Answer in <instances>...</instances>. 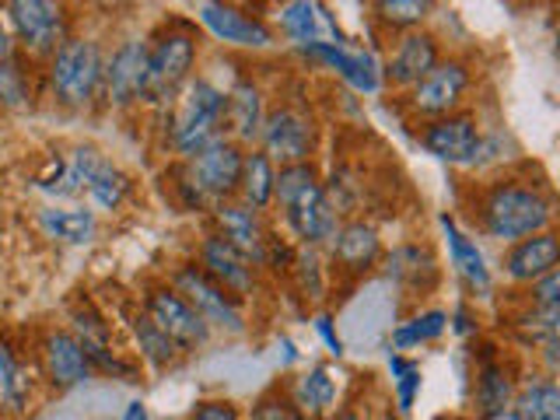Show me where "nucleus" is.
I'll return each mask as SVG.
<instances>
[{"label": "nucleus", "instance_id": "35", "mask_svg": "<svg viewBox=\"0 0 560 420\" xmlns=\"http://www.w3.org/2000/svg\"><path fill=\"white\" fill-rule=\"evenodd\" d=\"M434 0H375V14L389 28H413L428 18Z\"/></svg>", "mask_w": 560, "mask_h": 420}, {"label": "nucleus", "instance_id": "46", "mask_svg": "<svg viewBox=\"0 0 560 420\" xmlns=\"http://www.w3.org/2000/svg\"><path fill=\"white\" fill-rule=\"evenodd\" d=\"M326 420H361V417H358L354 410H347V407H343V410H337V413H329Z\"/></svg>", "mask_w": 560, "mask_h": 420}, {"label": "nucleus", "instance_id": "40", "mask_svg": "<svg viewBox=\"0 0 560 420\" xmlns=\"http://www.w3.org/2000/svg\"><path fill=\"white\" fill-rule=\"evenodd\" d=\"M533 302L547 305V308H560V267H553L550 273H542L533 284Z\"/></svg>", "mask_w": 560, "mask_h": 420}, {"label": "nucleus", "instance_id": "34", "mask_svg": "<svg viewBox=\"0 0 560 420\" xmlns=\"http://www.w3.org/2000/svg\"><path fill=\"white\" fill-rule=\"evenodd\" d=\"M127 189H130V179L109 162V158H105V162L98 165V172L92 175V183H88V197H92L98 207L116 210L122 203V197H127Z\"/></svg>", "mask_w": 560, "mask_h": 420}, {"label": "nucleus", "instance_id": "15", "mask_svg": "<svg viewBox=\"0 0 560 420\" xmlns=\"http://www.w3.org/2000/svg\"><path fill=\"white\" fill-rule=\"evenodd\" d=\"M200 267L218 280L224 291H232L238 302L256 291V262L238 253L232 242L221 235H210L200 245Z\"/></svg>", "mask_w": 560, "mask_h": 420}, {"label": "nucleus", "instance_id": "36", "mask_svg": "<svg viewBox=\"0 0 560 420\" xmlns=\"http://www.w3.org/2000/svg\"><path fill=\"white\" fill-rule=\"evenodd\" d=\"M389 372L396 378V402H399V413H410L413 402H417V393L420 385H424V375H420V364L417 361H407L393 354L389 358Z\"/></svg>", "mask_w": 560, "mask_h": 420}, {"label": "nucleus", "instance_id": "22", "mask_svg": "<svg viewBox=\"0 0 560 420\" xmlns=\"http://www.w3.org/2000/svg\"><path fill=\"white\" fill-rule=\"evenodd\" d=\"M378 259H382V238L372 224H364V221L340 224L337 238H332V262H340L343 270L364 273V270H372Z\"/></svg>", "mask_w": 560, "mask_h": 420}, {"label": "nucleus", "instance_id": "26", "mask_svg": "<svg viewBox=\"0 0 560 420\" xmlns=\"http://www.w3.org/2000/svg\"><path fill=\"white\" fill-rule=\"evenodd\" d=\"M39 228L63 245H88L98 232V218L84 207H46L39 210Z\"/></svg>", "mask_w": 560, "mask_h": 420}, {"label": "nucleus", "instance_id": "13", "mask_svg": "<svg viewBox=\"0 0 560 420\" xmlns=\"http://www.w3.org/2000/svg\"><path fill=\"white\" fill-rule=\"evenodd\" d=\"M200 25L218 35L228 46H242V49H267L273 43V32L259 22V18L245 14L232 4H221V0H200L197 4Z\"/></svg>", "mask_w": 560, "mask_h": 420}, {"label": "nucleus", "instance_id": "28", "mask_svg": "<svg viewBox=\"0 0 560 420\" xmlns=\"http://www.w3.org/2000/svg\"><path fill=\"white\" fill-rule=\"evenodd\" d=\"M130 329H133V337L140 343V354H144V361H151L154 368H172L175 361L186 354V350L175 343L168 332L151 319L148 312L130 315Z\"/></svg>", "mask_w": 560, "mask_h": 420}, {"label": "nucleus", "instance_id": "44", "mask_svg": "<svg viewBox=\"0 0 560 420\" xmlns=\"http://www.w3.org/2000/svg\"><path fill=\"white\" fill-rule=\"evenodd\" d=\"M122 420H148V410H144V402H140V399H133L130 407H127V413H122Z\"/></svg>", "mask_w": 560, "mask_h": 420}, {"label": "nucleus", "instance_id": "43", "mask_svg": "<svg viewBox=\"0 0 560 420\" xmlns=\"http://www.w3.org/2000/svg\"><path fill=\"white\" fill-rule=\"evenodd\" d=\"M0 60H14V32L0 18Z\"/></svg>", "mask_w": 560, "mask_h": 420}, {"label": "nucleus", "instance_id": "2", "mask_svg": "<svg viewBox=\"0 0 560 420\" xmlns=\"http://www.w3.org/2000/svg\"><path fill=\"white\" fill-rule=\"evenodd\" d=\"M242 165L245 151L232 137H218L192 158H183V165L172 168V186L179 192L183 210H214L232 200L242 183Z\"/></svg>", "mask_w": 560, "mask_h": 420}, {"label": "nucleus", "instance_id": "21", "mask_svg": "<svg viewBox=\"0 0 560 420\" xmlns=\"http://www.w3.org/2000/svg\"><path fill=\"white\" fill-rule=\"evenodd\" d=\"M434 63H438L434 35H428V32H407L396 43L393 60H389V67H385V74H389V81L399 84V88H413Z\"/></svg>", "mask_w": 560, "mask_h": 420}, {"label": "nucleus", "instance_id": "42", "mask_svg": "<svg viewBox=\"0 0 560 420\" xmlns=\"http://www.w3.org/2000/svg\"><path fill=\"white\" fill-rule=\"evenodd\" d=\"M315 329H319V337H323V343L329 347V354H332V358H340V354H343V340L337 337V329H332V319H329V315H319V319H315Z\"/></svg>", "mask_w": 560, "mask_h": 420}, {"label": "nucleus", "instance_id": "37", "mask_svg": "<svg viewBox=\"0 0 560 420\" xmlns=\"http://www.w3.org/2000/svg\"><path fill=\"white\" fill-rule=\"evenodd\" d=\"M32 98L25 70L18 67V60H0V105L8 109H25Z\"/></svg>", "mask_w": 560, "mask_h": 420}, {"label": "nucleus", "instance_id": "30", "mask_svg": "<svg viewBox=\"0 0 560 420\" xmlns=\"http://www.w3.org/2000/svg\"><path fill=\"white\" fill-rule=\"evenodd\" d=\"M385 270H389L393 280H402V284H420V280H434L438 267H434V256L420 245H399L396 253H389L385 259Z\"/></svg>", "mask_w": 560, "mask_h": 420}, {"label": "nucleus", "instance_id": "14", "mask_svg": "<svg viewBox=\"0 0 560 420\" xmlns=\"http://www.w3.org/2000/svg\"><path fill=\"white\" fill-rule=\"evenodd\" d=\"M420 144H424L438 162L448 165H469L472 158L480 154V127L472 116H438L428 122L424 133H420Z\"/></svg>", "mask_w": 560, "mask_h": 420}, {"label": "nucleus", "instance_id": "8", "mask_svg": "<svg viewBox=\"0 0 560 420\" xmlns=\"http://www.w3.org/2000/svg\"><path fill=\"white\" fill-rule=\"evenodd\" d=\"M192 63H197V39L186 32H168L151 46V74L144 102L172 105V98L192 81Z\"/></svg>", "mask_w": 560, "mask_h": 420}, {"label": "nucleus", "instance_id": "23", "mask_svg": "<svg viewBox=\"0 0 560 420\" xmlns=\"http://www.w3.org/2000/svg\"><path fill=\"white\" fill-rule=\"evenodd\" d=\"M262 122H267V113H262V95L259 88L242 81L228 92V109H224V130L232 133V140L238 144H253L262 133Z\"/></svg>", "mask_w": 560, "mask_h": 420}, {"label": "nucleus", "instance_id": "32", "mask_svg": "<svg viewBox=\"0 0 560 420\" xmlns=\"http://www.w3.org/2000/svg\"><path fill=\"white\" fill-rule=\"evenodd\" d=\"M515 399V385L512 378L504 375V368L498 364H487L480 378H477V407H480V417H490L504 407H512Z\"/></svg>", "mask_w": 560, "mask_h": 420}, {"label": "nucleus", "instance_id": "29", "mask_svg": "<svg viewBox=\"0 0 560 420\" xmlns=\"http://www.w3.org/2000/svg\"><path fill=\"white\" fill-rule=\"evenodd\" d=\"M512 407L522 420H560V385L550 378H533L515 393Z\"/></svg>", "mask_w": 560, "mask_h": 420}, {"label": "nucleus", "instance_id": "41", "mask_svg": "<svg viewBox=\"0 0 560 420\" xmlns=\"http://www.w3.org/2000/svg\"><path fill=\"white\" fill-rule=\"evenodd\" d=\"M189 420H238V410L228 399H203L192 407Z\"/></svg>", "mask_w": 560, "mask_h": 420}, {"label": "nucleus", "instance_id": "31", "mask_svg": "<svg viewBox=\"0 0 560 420\" xmlns=\"http://www.w3.org/2000/svg\"><path fill=\"white\" fill-rule=\"evenodd\" d=\"M28 393H32V385H28V378L22 372V364H18L11 343L0 340V407L25 410Z\"/></svg>", "mask_w": 560, "mask_h": 420}, {"label": "nucleus", "instance_id": "6", "mask_svg": "<svg viewBox=\"0 0 560 420\" xmlns=\"http://www.w3.org/2000/svg\"><path fill=\"white\" fill-rule=\"evenodd\" d=\"M172 288L203 315V323L210 329L245 332V315H242L238 298L232 291H224L203 267H197V262H183L172 277Z\"/></svg>", "mask_w": 560, "mask_h": 420}, {"label": "nucleus", "instance_id": "24", "mask_svg": "<svg viewBox=\"0 0 560 420\" xmlns=\"http://www.w3.org/2000/svg\"><path fill=\"white\" fill-rule=\"evenodd\" d=\"M291 399L298 402V410L312 420H326L337 407V378L326 364L308 368L305 375H298L291 385Z\"/></svg>", "mask_w": 560, "mask_h": 420}, {"label": "nucleus", "instance_id": "3", "mask_svg": "<svg viewBox=\"0 0 560 420\" xmlns=\"http://www.w3.org/2000/svg\"><path fill=\"white\" fill-rule=\"evenodd\" d=\"M168 109H172L168 113V148L183 158H192L200 148H207L210 140L221 137L228 92L197 78L172 98Z\"/></svg>", "mask_w": 560, "mask_h": 420}, {"label": "nucleus", "instance_id": "38", "mask_svg": "<svg viewBox=\"0 0 560 420\" xmlns=\"http://www.w3.org/2000/svg\"><path fill=\"white\" fill-rule=\"evenodd\" d=\"M525 332H529V340L542 343L547 350H560V308L539 305L533 319H525Z\"/></svg>", "mask_w": 560, "mask_h": 420}, {"label": "nucleus", "instance_id": "5", "mask_svg": "<svg viewBox=\"0 0 560 420\" xmlns=\"http://www.w3.org/2000/svg\"><path fill=\"white\" fill-rule=\"evenodd\" d=\"M105 57L95 39H67L49 57V88L52 98L67 109H84L102 92Z\"/></svg>", "mask_w": 560, "mask_h": 420}, {"label": "nucleus", "instance_id": "12", "mask_svg": "<svg viewBox=\"0 0 560 420\" xmlns=\"http://www.w3.org/2000/svg\"><path fill=\"white\" fill-rule=\"evenodd\" d=\"M466 88H469V70L459 60H448V63L438 60L428 74L413 84L410 105L420 116H448L455 105L463 102Z\"/></svg>", "mask_w": 560, "mask_h": 420}, {"label": "nucleus", "instance_id": "9", "mask_svg": "<svg viewBox=\"0 0 560 420\" xmlns=\"http://www.w3.org/2000/svg\"><path fill=\"white\" fill-rule=\"evenodd\" d=\"M148 74H151V46L140 39H127L113 49V57L105 60L102 95L109 98L116 109L144 102L148 95Z\"/></svg>", "mask_w": 560, "mask_h": 420}, {"label": "nucleus", "instance_id": "17", "mask_svg": "<svg viewBox=\"0 0 560 420\" xmlns=\"http://www.w3.org/2000/svg\"><path fill=\"white\" fill-rule=\"evenodd\" d=\"M553 267H560V235L553 232H536L522 242H512V249L504 253V273L515 284H536Z\"/></svg>", "mask_w": 560, "mask_h": 420}, {"label": "nucleus", "instance_id": "27", "mask_svg": "<svg viewBox=\"0 0 560 420\" xmlns=\"http://www.w3.org/2000/svg\"><path fill=\"white\" fill-rule=\"evenodd\" d=\"M277 192V165L267 151H249L242 165V183H238V197L245 207L253 210H267L273 203Z\"/></svg>", "mask_w": 560, "mask_h": 420}, {"label": "nucleus", "instance_id": "25", "mask_svg": "<svg viewBox=\"0 0 560 420\" xmlns=\"http://www.w3.org/2000/svg\"><path fill=\"white\" fill-rule=\"evenodd\" d=\"M442 232L448 238L452 267L459 270V277L466 280L472 291L487 294L490 291V270H487V262H483V253L477 249V242H472L466 232H459V224H455L448 214H442Z\"/></svg>", "mask_w": 560, "mask_h": 420}, {"label": "nucleus", "instance_id": "33", "mask_svg": "<svg viewBox=\"0 0 560 420\" xmlns=\"http://www.w3.org/2000/svg\"><path fill=\"white\" fill-rule=\"evenodd\" d=\"M445 329H448V312H442V308L420 312V315H413V319H407V323H402V326L393 332V347L402 350V347L431 343V340L442 337Z\"/></svg>", "mask_w": 560, "mask_h": 420}, {"label": "nucleus", "instance_id": "45", "mask_svg": "<svg viewBox=\"0 0 560 420\" xmlns=\"http://www.w3.org/2000/svg\"><path fill=\"white\" fill-rule=\"evenodd\" d=\"M483 420H522V417H518V410H515V407H504V410L490 413V417H483Z\"/></svg>", "mask_w": 560, "mask_h": 420}, {"label": "nucleus", "instance_id": "20", "mask_svg": "<svg viewBox=\"0 0 560 420\" xmlns=\"http://www.w3.org/2000/svg\"><path fill=\"white\" fill-rule=\"evenodd\" d=\"M302 49H305V57L323 60L329 70H337V74L350 88H358V92H364V95L378 92V63L368 57V52L347 49V46H332V43H312V46H302Z\"/></svg>", "mask_w": 560, "mask_h": 420}, {"label": "nucleus", "instance_id": "47", "mask_svg": "<svg viewBox=\"0 0 560 420\" xmlns=\"http://www.w3.org/2000/svg\"><path fill=\"white\" fill-rule=\"evenodd\" d=\"M557 52H560V35H557Z\"/></svg>", "mask_w": 560, "mask_h": 420}, {"label": "nucleus", "instance_id": "10", "mask_svg": "<svg viewBox=\"0 0 560 420\" xmlns=\"http://www.w3.org/2000/svg\"><path fill=\"white\" fill-rule=\"evenodd\" d=\"M262 151L273 158V165H298V162H308V154L315 148V130H312V119L305 113L291 109V105H280L267 116L262 122Z\"/></svg>", "mask_w": 560, "mask_h": 420}, {"label": "nucleus", "instance_id": "4", "mask_svg": "<svg viewBox=\"0 0 560 420\" xmlns=\"http://www.w3.org/2000/svg\"><path fill=\"white\" fill-rule=\"evenodd\" d=\"M550 218H553L550 203L533 186H515V183L494 186L480 207L483 232L498 242H522L536 232H547Z\"/></svg>", "mask_w": 560, "mask_h": 420}, {"label": "nucleus", "instance_id": "1", "mask_svg": "<svg viewBox=\"0 0 560 420\" xmlns=\"http://www.w3.org/2000/svg\"><path fill=\"white\" fill-rule=\"evenodd\" d=\"M273 203L280 207V214H284L294 238L302 245H308V249L332 242L340 232L337 207L329 203L326 186H323L319 172H315L312 162L284 165L277 172Z\"/></svg>", "mask_w": 560, "mask_h": 420}, {"label": "nucleus", "instance_id": "16", "mask_svg": "<svg viewBox=\"0 0 560 420\" xmlns=\"http://www.w3.org/2000/svg\"><path fill=\"white\" fill-rule=\"evenodd\" d=\"M214 224L218 235L228 238L238 253L249 256L256 267H267V245H270V232L259 221V210L245 207V203H218L214 207Z\"/></svg>", "mask_w": 560, "mask_h": 420}, {"label": "nucleus", "instance_id": "11", "mask_svg": "<svg viewBox=\"0 0 560 420\" xmlns=\"http://www.w3.org/2000/svg\"><path fill=\"white\" fill-rule=\"evenodd\" d=\"M144 312L151 319L162 326L168 337L179 343L183 350H197L207 343L210 337V326L203 323V315L192 308L186 298L175 291V288H154L144 302Z\"/></svg>", "mask_w": 560, "mask_h": 420}, {"label": "nucleus", "instance_id": "7", "mask_svg": "<svg viewBox=\"0 0 560 420\" xmlns=\"http://www.w3.org/2000/svg\"><path fill=\"white\" fill-rule=\"evenodd\" d=\"M14 39L32 57H52L67 43V11L60 0H4Z\"/></svg>", "mask_w": 560, "mask_h": 420}, {"label": "nucleus", "instance_id": "39", "mask_svg": "<svg viewBox=\"0 0 560 420\" xmlns=\"http://www.w3.org/2000/svg\"><path fill=\"white\" fill-rule=\"evenodd\" d=\"M253 420H312V417H305L302 410H298V402H294L291 396H284L280 389H273V393H267V396H259V399H256Z\"/></svg>", "mask_w": 560, "mask_h": 420}, {"label": "nucleus", "instance_id": "18", "mask_svg": "<svg viewBox=\"0 0 560 420\" xmlns=\"http://www.w3.org/2000/svg\"><path fill=\"white\" fill-rule=\"evenodd\" d=\"M280 28H284L298 46H312V43L343 46L337 18H332L319 0H288V4L280 8Z\"/></svg>", "mask_w": 560, "mask_h": 420}, {"label": "nucleus", "instance_id": "19", "mask_svg": "<svg viewBox=\"0 0 560 420\" xmlns=\"http://www.w3.org/2000/svg\"><path fill=\"white\" fill-rule=\"evenodd\" d=\"M43 364H46V378L57 385V389L81 385L92 375V358H88L78 332H49L43 343Z\"/></svg>", "mask_w": 560, "mask_h": 420}]
</instances>
